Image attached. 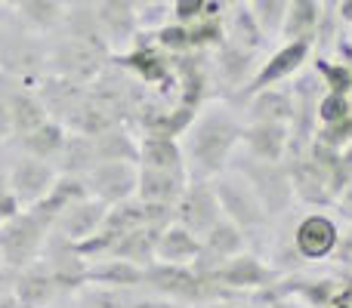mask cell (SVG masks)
<instances>
[{"mask_svg":"<svg viewBox=\"0 0 352 308\" xmlns=\"http://www.w3.org/2000/svg\"><path fill=\"white\" fill-rule=\"evenodd\" d=\"M244 117L235 105L226 99H210L198 108L195 121L179 136L182 154H186L188 176L195 179H213L223 169H229L232 154L241 145Z\"/></svg>","mask_w":352,"mask_h":308,"instance_id":"cell-1","label":"cell"},{"mask_svg":"<svg viewBox=\"0 0 352 308\" xmlns=\"http://www.w3.org/2000/svg\"><path fill=\"white\" fill-rule=\"evenodd\" d=\"M50 37L25 25L10 6H0V74L22 86H37L47 78Z\"/></svg>","mask_w":352,"mask_h":308,"instance_id":"cell-2","label":"cell"},{"mask_svg":"<svg viewBox=\"0 0 352 308\" xmlns=\"http://www.w3.org/2000/svg\"><path fill=\"white\" fill-rule=\"evenodd\" d=\"M213 191H217L223 219H229L232 225H238V228L244 231V237H248V250L263 253L275 219L269 216L266 206L260 204V198L254 194V188H250L235 169H223L219 176H213Z\"/></svg>","mask_w":352,"mask_h":308,"instance_id":"cell-3","label":"cell"},{"mask_svg":"<svg viewBox=\"0 0 352 308\" xmlns=\"http://www.w3.org/2000/svg\"><path fill=\"white\" fill-rule=\"evenodd\" d=\"M229 169H235L250 188L254 194L260 198V204L266 206V213L272 219L285 216L297 198H294V185H291V173H287V163H266V161H256V157L244 154L238 148L229 161Z\"/></svg>","mask_w":352,"mask_h":308,"instance_id":"cell-4","label":"cell"},{"mask_svg":"<svg viewBox=\"0 0 352 308\" xmlns=\"http://www.w3.org/2000/svg\"><path fill=\"white\" fill-rule=\"evenodd\" d=\"M287 216H291V237L300 259L306 265H328L340 237V219L328 210H312L303 204H294Z\"/></svg>","mask_w":352,"mask_h":308,"instance_id":"cell-5","label":"cell"},{"mask_svg":"<svg viewBox=\"0 0 352 308\" xmlns=\"http://www.w3.org/2000/svg\"><path fill=\"white\" fill-rule=\"evenodd\" d=\"M50 231H53V222L34 210H19L16 216L0 222V262H3V268L19 272V268L41 259Z\"/></svg>","mask_w":352,"mask_h":308,"instance_id":"cell-6","label":"cell"},{"mask_svg":"<svg viewBox=\"0 0 352 308\" xmlns=\"http://www.w3.org/2000/svg\"><path fill=\"white\" fill-rule=\"evenodd\" d=\"M142 290L176 299V303H186V305H204L210 299L232 296V293L198 278L192 272V265H170V262H152V265L142 268Z\"/></svg>","mask_w":352,"mask_h":308,"instance_id":"cell-7","label":"cell"},{"mask_svg":"<svg viewBox=\"0 0 352 308\" xmlns=\"http://www.w3.org/2000/svg\"><path fill=\"white\" fill-rule=\"evenodd\" d=\"M111 62L109 49H99L93 43L74 40L65 34H50V53H47V74L74 80V84H93L105 65Z\"/></svg>","mask_w":352,"mask_h":308,"instance_id":"cell-8","label":"cell"},{"mask_svg":"<svg viewBox=\"0 0 352 308\" xmlns=\"http://www.w3.org/2000/svg\"><path fill=\"white\" fill-rule=\"evenodd\" d=\"M204 281L232 293V296H263L266 290H272L278 284V274L266 265V259L260 253L244 250V253L226 259L223 265H217Z\"/></svg>","mask_w":352,"mask_h":308,"instance_id":"cell-9","label":"cell"},{"mask_svg":"<svg viewBox=\"0 0 352 308\" xmlns=\"http://www.w3.org/2000/svg\"><path fill=\"white\" fill-rule=\"evenodd\" d=\"M312 56H316V47H312V43H306V40H278L266 56H263V62H260V68H256L254 80L244 86V93L232 105L238 108V105H241L248 96H254V93L269 90V86L287 84L294 74H300L306 65H309Z\"/></svg>","mask_w":352,"mask_h":308,"instance_id":"cell-10","label":"cell"},{"mask_svg":"<svg viewBox=\"0 0 352 308\" xmlns=\"http://www.w3.org/2000/svg\"><path fill=\"white\" fill-rule=\"evenodd\" d=\"M0 161H3L10 191L22 210H28V206H34L37 200H43V194H47L50 188H53V182L59 179V173H56V167L50 161L12 152V148H3V152H0Z\"/></svg>","mask_w":352,"mask_h":308,"instance_id":"cell-11","label":"cell"},{"mask_svg":"<svg viewBox=\"0 0 352 308\" xmlns=\"http://www.w3.org/2000/svg\"><path fill=\"white\" fill-rule=\"evenodd\" d=\"M260 62H263L260 53L241 49L229 40L213 47L210 49V74H213V86H217V99H226L229 105L235 102L244 93V86L254 80Z\"/></svg>","mask_w":352,"mask_h":308,"instance_id":"cell-12","label":"cell"},{"mask_svg":"<svg viewBox=\"0 0 352 308\" xmlns=\"http://www.w3.org/2000/svg\"><path fill=\"white\" fill-rule=\"evenodd\" d=\"M87 3H90L99 28H102L111 56L127 53L142 31L140 16H142L146 0H87Z\"/></svg>","mask_w":352,"mask_h":308,"instance_id":"cell-13","label":"cell"},{"mask_svg":"<svg viewBox=\"0 0 352 308\" xmlns=\"http://www.w3.org/2000/svg\"><path fill=\"white\" fill-rule=\"evenodd\" d=\"M219 219H223V210H219L217 191H213V179H195V176H188L186 191L176 200V222L201 241Z\"/></svg>","mask_w":352,"mask_h":308,"instance_id":"cell-14","label":"cell"},{"mask_svg":"<svg viewBox=\"0 0 352 308\" xmlns=\"http://www.w3.org/2000/svg\"><path fill=\"white\" fill-rule=\"evenodd\" d=\"M90 198L102 200L105 206L124 204V200L136 198V163L127 161H105L96 163L90 173L84 176Z\"/></svg>","mask_w":352,"mask_h":308,"instance_id":"cell-15","label":"cell"},{"mask_svg":"<svg viewBox=\"0 0 352 308\" xmlns=\"http://www.w3.org/2000/svg\"><path fill=\"white\" fill-rule=\"evenodd\" d=\"M285 163H287V173H291L297 204L312 206V210H334V194H331V179L324 173V167H318L309 154L291 157Z\"/></svg>","mask_w":352,"mask_h":308,"instance_id":"cell-16","label":"cell"},{"mask_svg":"<svg viewBox=\"0 0 352 308\" xmlns=\"http://www.w3.org/2000/svg\"><path fill=\"white\" fill-rule=\"evenodd\" d=\"M41 259L47 262V268L53 272L56 284L62 287L65 296H72L74 290H80V287L87 284V265H90V262L78 253V247H74L72 241H65V237L56 235V231H50Z\"/></svg>","mask_w":352,"mask_h":308,"instance_id":"cell-17","label":"cell"},{"mask_svg":"<svg viewBox=\"0 0 352 308\" xmlns=\"http://www.w3.org/2000/svg\"><path fill=\"white\" fill-rule=\"evenodd\" d=\"M12 296H16L19 308H47L65 299V293L56 284L47 262L37 259L31 265L19 268V272H12Z\"/></svg>","mask_w":352,"mask_h":308,"instance_id":"cell-18","label":"cell"},{"mask_svg":"<svg viewBox=\"0 0 352 308\" xmlns=\"http://www.w3.org/2000/svg\"><path fill=\"white\" fill-rule=\"evenodd\" d=\"M223 31H226V40L235 43V47H241V49H250V53L266 56L269 49L275 47V40L260 28V22L254 19V12H250V6L244 3V0H238V3H226Z\"/></svg>","mask_w":352,"mask_h":308,"instance_id":"cell-19","label":"cell"},{"mask_svg":"<svg viewBox=\"0 0 352 308\" xmlns=\"http://www.w3.org/2000/svg\"><path fill=\"white\" fill-rule=\"evenodd\" d=\"M105 216H109V206H105L102 200H96V198H84V200H78V204L65 206V210H62L59 216H56L53 231H56V235H62L65 241L80 244V241L93 237L99 228H102Z\"/></svg>","mask_w":352,"mask_h":308,"instance_id":"cell-20","label":"cell"},{"mask_svg":"<svg viewBox=\"0 0 352 308\" xmlns=\"http://www.w3.org/2000/svg\"><path fill=\"white\" fill-rule=\"evenodd\" d=\"M291 130L287 123H244L241 130V152L266 163H285Z\"/></svg>","mask_w":352,"mask_h":308,"instance_id":"cell-21","label":"cell"},{"mask_svg":"<svg viewBox=\"0 0 352 308\" xmlns=\"http://www.w3.org/2000/svg\"><path fill=\"white\" fill-rule=\"evenodd\" d=\"M244 123H291L294 115V96H291V86L281 84V86H269V90H260L254 96H248L241 105Z\"/></svg>","mask_w":352,"mask_h":308,"instance_id":"cell-22","label":"cell"},{"mask_svg":"<svg viewBox=\"0 0 352 308\" xmlns=\"http://www.w3.org/2000/svg\"><path fill=\"white\" fill-rule=\"evenodd\" d=\"M188 185V173H167V169L142 167L136 163V198L142 204H161V206H176Z\"/></svg>","mask_w":352,"mask_h":308,"instance_id":"cell-23","label":"cell"},{"mask_svg":"<svg viewBox=\"0 0 352 308\" xmlns=\"http://www.w3.org/2000/svg\"><path fill=\"white\" fill-rule=\"evenodd\" d=\"M34 90H37V96H41L47 115L65 127V121L74 115V111H78V105H80V99H84L87 86L84 84H74V80H65V78H56V74H47V78H43Z\"/></svg>","mask_w":352,"mask_h":308,"instance_id":"cell-24","label":"cell"},{"mask_svg":"<svg viewBox=\"0 0 352 308\" xmlns=\"http://www.w3.org/2000/svg\"><path fill=\"white\" fill-rule=\"evenodd\" d=\"M322 10H324L322 0H291L285 19H281L278 40H306L316 47V34H318V25H322Z\"/></svg>","mask_w":352,"mask_h":308,"instance_id":"cell-25","label":"cell"},{"mask_svg":"<svg viewBox=\"0 0 352 308\" xmlns=\"http://www.w3.org/2000/svg\"><path fill=\"white\" fill-rule=\"evenodd\" d=\"M10 117H12V139H19V136L31 133V130H37L41 123L50 121L34 86H22L16 80H12V93H10Z\"/></svg>","mask_w":352,"mask_h":308,"instance_id":"cell-26","label":"cell"},{"mask_svg":"<svg viewBox=\"0 0 352 308\" xmlns=\"http://www.w3.org/2000/svg\"><path fill=\"white\" fill-rule=\"evenodd\" d=\"M90 142H93V152H96V163H105V161L140 163V136L127 123L102 130V133L90 136Z\"/></svg>","mask_w":352,"mask_h":308,"instance_id":"cell-27","label":"cell"},{"mask_svg":"<svg viewBox=\"0 0 352 308\" xmlns=\"http://www.w3.org/2000/svg\"><path fill=\"white\" fill-rule=\"evenodd\" d=\"M158 228H148V225H140L133 231H124L115 244H111L109 256L105 259H124L133 262V265L146 268L155 262V247H158Z\"/></svg>","mask_w":352,"mask_h":308,"instance_id":"cell-28","label":"cell"},{"mask_svg":"<svg viewBox=\"0 0 352 308\" xmlns=\"http://www.w3.org/2000/svg\"><path fill=\"white\" fill-rule=\"evenodd\" d=\"M201 253V241L179 222L167 225L158 235V247H155V262H170V265H192Z\"/></svg>","mask_w":352,"mask_h":308,"instance_id":"cell-29","label":"cell"},{"mask_svg":"<svg viewBox=\"0 0 352 308\" xmlns=\"http://www.w3.org/2000/svg\"><path fill=\"white\" fill-rule=\"evenodd\" d=\"M65 133H68V130L62 127L59 121H53V117H50L47 123H41V127L31 130V133L19 136V139H10V145H6V148L22 152V154H31V157H41V161L53 163L56 154H59V148H62V142H65Z\"/></svg>","mask_w":352,"mask_h":308,"instance_id":"cell-30","label":"cell"},{"mask_svg":"<svg viewBox=\"0 0 352 308\" xmlns=\"http://www.w3.org/2000/svg\"><path fill=\"white\" fill-rule=\"evenodd\" d=\"M6 6H10L25 25H31L34 31L50 37L59 31L68 0H6Z\"/></svg>","mask_w":352,"mask_h":308,"instance_id":"cell-31","label":"cell"},{"mask_svg":"<svg viewBox=\"0 0 352 308\" xmlns=\"http://www.w3.org/2000/svg\"><path fill=\"white\" fill-rule=\"evenodd\" d=\"M87 284L118 287V290H142V268L124 259H93L87 265Z\"/></svg>","mask_w":352,"mask_h":308,"instance_id":"cell-32","label":"cell"},{"mask_svg":"<svg viewBox=\"0 0 352 308\" xmlns=\"http://www.w3.org/2000/svg\"><path fill=\"white\" fill-rule=\"evenodd\" d=\"M56 173L59 176H78L84 179L93 167H96V152H93V142L90 136H80V133H65V142H62L59 154L53 161Z\"/></svg>","mask_w":352,"mask_h":308,"instance_id":"cell-33","label":"cell"},{"mask_svg":"<svg viewBox=\"0 0 352 308\" xmlns=\"http://www.w3.org/2000/svg\"><path fill=\"white\" fill-rule=\"evenodd\" d=\"M84 198H90V191H87V182H84V179H78V176H59V179L53 182V188L43 194V200H37V204L28 206V210L41 213L43 219L56 222V216H59L65 206L78 204V200H84Z\"/></svg>","mask_w":352,"mask_h":308,"instance_id":"cell-34","label":"cell"},{"mask_svg":"<svg viewBox=\"0 0 352 308\" xmlns=\"http://www.w3.org/2000/svg\"><path fill=\"white\" fill-rule=\"evenodd\" d=\"M140 163L142 167L167 169V173H188L186 154L179 139H161V136H140Z\"/></svg>","mask_w":352,"mask_h":308,"instance_id":"cell-35","label":"cell"},{"mask_svg":"<svg viewBox=\"0 0 352 308\" xmlns=\"http://www.w3.org/2000/svg\"><path fill=\"white\" fill-rule=\"evenodd\" d=\"M136 290H118V287L102 284H84L80 290L72 293L74 308H130Z\"/></svg>","mask_w":352,"mask_h":308,"instance_id":"cell-36","label":"cell"},{"mask_svg":"<svg viewBox=\"0 0 352 308\" xmlns=\"http://www.w3.org/2000/svg\"><path fill=\"white\" fill-rule=\"evenodd\" d=\"M226 0H173L170 3V22H204V19L223 16Z\"/></svg>","mask_w":352,"mask_h":308,"instance_id":"cell-37","label":"cell"},{"mask_svg":"<svg viewBox=\"0 0 352 308\" xmlns=\"http://www.w3.org/2000/svg\"><path fill=\"white\" fill-rule=\"evenodd\" d=\"M254 12V19L260 22V28L266 31L272 40H278V28H281V19L287 12V3L291 0H244Z\"/></svg>","mask_w":352,"mask_h":308,"instance_id":"cell-38","label":"cell"},{"mask_svg":"<svg viewBox=\"0 0 352 308\" xmlns=\"http://www.w3.org/2000/svg\"><path fill=\"white\" fill-rule=\"evenodd\" d=\"M312 142L331 148V152H343V148H349L352 145V115L343 117V121H334V123H318L316 139Z\"/></svg>","mask_w":352,"mask_h":308,"instance_id":"cell-39","label":"cell"},{"mask_svg":"<svg viewBox=\"0 0 352 308\" xmlns=\"http://www.w3.org/2000/svg\"><path fill=\"white\" fill-rule=\"evenodd\" d=\"M328 265L352 278V222H340V237H337V247L331 253Z\"/></svg>","mask_w":352,"mask_h":308,"instance_id":"cell-40","label":"cell"},{"mask_svg":"<svg viewBox=\"0 0 352 308\" xmlns=\"http://www.w3.org/2000/svg\"><path fill=\"white\" fill-rule=\"evenodd\" d=\"M352 115V102L343 93H328L324 90L322 102H318V123H334Z\"/></svg>","mask_w":352,"mask_h":308,"instance_id":"cell-41","label":"cell"},{"mask_svg":"<svg viewBox=\"0 0 352 308\" xmlns=\"http://www.w3.org/2000/svg\"><path fill=\"white\" fill-rule=\"evenodd\" d=\"M10 93H12V80L6 74H0V152L10 145L12 139V117H10Z\"/></svg>","mask_w":352,"mask_h":308,"instance_id":"cell-42","label":"cell"},{"mask_svg":"<svg viewBox=\"0 0 352 308\" xmlns=\"http://www.w3.org/2000/svg\"><path fill=\"white\" fill-rule=\"evenodd\" d=\"M130 308H195V305L176 303V299L158 296V293H146V290H136V293H133V303H130Z\"/></svg>","mask_w":352,"mask_h":308,"instance_id":"cell-43","label":"cell"},{"mask_svg":"<svg viewBox=\"0 0 352 308\" xmlns=\"http://www.w3.org/2000/svg\"><path fill=\"white\" fill-rule=\"evenodd\" d=\"M22 210V206L16 204V198H12L10 191V182H6V169H3V161H0V222H6L10 216H16V213Z\"/></svg>","mask_w":352,"mask_h":308,"instance_id":"cell-44","label":"cell"},{"mask_svg":"<svg viewBox=\"0 0 352 308\" xmlns=\"http://www.w3.org/2000/svg\"><path fill=\"white\" fill-rule=\"evenodd\" d=\"M195 308H263V296H229V299H210Z\"/></svg>","mask_w":352,"mask_h":308,"instance_id":"cell-45","label":"cell"},{"mask_svg":"<svg viewBox=\"0 0 352 308\" xmlns=\"http://www.w3.org/2000/svg\"><path fill=\"white\" fill-rule=\"evenodd\" d=\"M334 216L340 219V222H352V182L346 188H343L340 194H337L334 200Z\"/></svg>","mask_w":352,"mask_h":308,"instance_id":"cell-46","label":"cell"},{"mask_svg":"<svg viewBox=\"0 0 352 308\" xmlns=\"http://www.w3.org/2000/svg\"><path fill=\"white\" fill-rule=\"evenodd\" d=\"M263 308H306L300 299L281 296V293H263Z\"/></svg>","mask_w":352,"mask_h":308,"instance_id":"cell-47","label":"cell"},{"mask_svg":"<svg viewBox=\"0 0 352 308\" xmlns=\"http://www.w3.org/2000/svg\"><path fill=\"white\" fill-rule=\"evenodd\" d=\"M337 19H340V25L352 34V0H337Z\"/></svg>","mask_w":352,"mask_h":308,"instance_id":"cell-48","label":"cell"},{"mask_svg":"<svg viewBox=\"0 0 352 308\" xmlns=\"http://www.w3.org/2000/svg\"><path fill=\"white\" fill-rule=\"evenodd\" d=\"M0 308H19L16 296H12V287H0Z\"/></svg>","mask_w":352,"mask_h":308,"instance_id":"cell-49","label":"cell"},{"mask_svg":"<svg viewBox=\"0 0 352 308\" xmlns=\"http://www.w3.org/2000/svg\"><path fill=\"white\" fill-rule=\"evenodd\" d=\"M47 308H74V305H72V296H65V299H59V303H53Z\"/></svg>","mask_w":352,"mask_h":308,"instance_id":"cell-50","label":"cell"},{"mask_svg":"<svg viewBox=\"0 0 352 308\" xmlns=\"http://www.w3.org/2000/svg\"><path fill=\"white\" fill-rule=\"evenodd\" d=\"M331 308H352V303H337V305H331Z\"/></svg>","mask_w":352,"mask_h":308,"instance_id":"cell-51","label":"cell"},{"mask_svg":"<svg viewBox=\"0 0 352 308\" xmlns=\"http://www.w3.org/2000/svg\"><path fill=\"white\" fill-rule=\"evenodd\" d=\"M152 3H167V6H170V3H173V0H152Z\"/></svg>","mask_w":352,"mask_h":308,"instance_id":"cell-52","label":"cell"},{"mask_svg":"<svg viewBox=\"0 0 352 308\" xmlns=\"http://www.w3.org/2000/svg\"><path fill=\"white\" fill-rule=\"evenodd\" d=\"M226 3H238V0H226Z\"/></svg>","mask_w":352,"mask_h":308,"instance_id":"cell-53","label":"cell"},{"mask_svg":"<svg viewBox=\"0 0 352 308\" xmlns=\"http://www.w3.org/2000/svg\"><path fill=\"white\" fill-rule=\"evenodd\" d=\"M0 6H6V0H0Z\"/></svg>","mask_w":352,"mask_h":308,"instance_id":"cell-54","label":"cell"}]
</instances>
